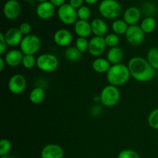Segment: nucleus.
I'll use <instances>...</instances> for the list:
<instances>
[{"label": "nucleus", "instance_id": "5701e85b", "mask_svg": "<svg viewBox=\"0 0 158 158\" xmlns=\"http://www.w3.org/2000/svg\"><path fill=\"white\" fill-rule=\"evenodd\" d=\"M140 26L145 34L152 33L156 29L157 22L154 17L148 16L142 20Z\"/></svg>", "mask_w": 158, "mask_h": 158}, {"label": "nucleus", "instance_id": "72a5a7b5", "mask_svg": "<svg viewBox=\"0 0 158 158\" xmlns=\"http://www.w3.org/2000/svg\"><path fill=\"white\" fill-rule=\"evenodd\" d=\"M19 29L20 32L23 34V36H26V35H30V32L32 31V26H31V25L29 23L25 22V23L20 24Z\"/></svg>", "mask_w": 158, "mask_h": 158}, {"label": "nucleus", "instance_id": "7ed1b4c3", "mask_svg": "<svg viewBox=\"0 0 158 158\" xmlns=\"http://www.w3.org/2000/svg\"><path fill=\"white\" fill-rule=\"evenodd\" d=\"M99 12L107 19H117L122 12V6L117 0H102L99 5Z\"/></svg>", "mask_w": 158, "mask_h": 158}, {"label": "nucleus", "instance_id": "b1692460", "mask_svg": "<svg viewBox=\"0 0 158 158\" xmlns=\"http://www.w3.org/2000/svg\"><path fill=\"white\" fill-rule=\"evenodd\" d=\"M64 56L68 61L75 63L81 59L82 53L76 46H68L64 51Z\"/></svg>", "mask_w": 158, "mask_h": 158}, {"label": "nucleus", "instance_id": "f257e3e1", "mask_svg": "<svg viewBox=\"0 0 158 158\" xmlns=\"http://www.w3.org/2000/svg\"><path fill=\"white\" fill-rule=\"evenodd\" d=\"M131 76L138 82L146 83L151 81L155 76V69L150 65L147 59L134 56L127 64Z\"/></svg>", "mask_w": 158, "mask_h": 158}, {"label": "nucleus", "instance_id": "412c9836", "mask_svg": "<svg viewBox=\"0 0 158 158\" xmlns=\"http://www.w3.org/2000/svg\"><path fill=\"white\" fill-rule=\"evenodd\" d=\"M111 66L112 65L110 63V62L103 57H98L95 59L92 63L93 69L98 73H106Z\"/></svg>", "mask_w": 158, "mask_h": 158}, {"label": "nucleus", "instance_id": "e433bc0d", "mask_svg": "<svg viewBox=\"0 0 158 158\" xmlns=\"http://www.w3.org/2000/svg\"><path fill=\"white\" fill-rule=\"evenodd\" d=\"M51 3L55 7H61L64 4H66V0H49Z\"/></svg>", "mask_w": 158, "mask_h": 158}, {"label": "nucleus", "instance_id": "6ab92c4d", "mask_svg": "<svg viewBox=\"0 0 158 158\" xmlns=\"http://www.w3.org/2000/svg\"><path fill=\"white\" fill-rule=\"evenodd\" d=\"M74 31L78 37L87 38L92 34L91 24L86 20H77L74 24Z\"/></svg>", "mask_w": 158, "mask_h": 158}, {"label": "nucleus", "instance_id": "ddd939ff", "mask_svg": "<svg viewBox=\"0 0 158 158\" xmlns=\"http://www.w3.org/2000/svg\"><path fill=\"white\" fill-rule=\"evenodd\" d=\"M56 12V7L49 1L40 2L37 6L35 12L37 16L43 20H47L52 18Z\"/></svg>", "mask_w": 158, "mask_h": 158}, {"label": "nucleus", "instance_id": "79ce46f5", "mask_svg": "<svg viewBox=\"0 0 158 158\" xmlns=\"http://www.w3.org/2000/svg\"><path fill=\"white\" fill-rule=\"evenodd\" d=\"M23 1H29V0H23Z\"/></svg>", "mask_w": 158, "mask_h": 158}, {"label": "nucleus", "instance_id": "f03ea898", "mask_svg": "<svg viewBox=\"0 0 158 158\" xmlns=\"http://www.w3.org/2000/svg\"><path fill=\"white\" fill-rule=\"evenodd\" d=\"M129 68L123 63L112 65L106 73V80L112 86H123L127 83L131 77Z\"/></svg>", "mask_w": 158, "mask_h": 158}, {"label": "nucleus", "instance_id": "1a4fd4ad", "mask_svg": "<svg viewBox=\"0 0 158 158\" xmlns=\"http://www.w3.org/2000/svg\"><path fill=\"white\" fill-rule=\"evenodd\" d=\"M26 85L27 82L26 77L22 74L17 73L14 74L9 78L8 88L12 94L18 95L24 92L26 88Z\"/></svg>", "mask_w": 158, "mask_h": 158}, {"label": "nucleus", "instance_id": "9b49d317", "mask_svg": "<svg viewBox=\"0 0 158 158\" xmlns=\"http://www.w3.org/2000/svg\"><path fill=\"white\" fill-rule=\"evenodd\" d=\"M22 7L17 0H8L3 6V14L9 20L16 19L21 13Z\"/></svg>", "mask_w": 158, "mask_h": 158}, {"label": "nucleus", "instance_id": "a19ab883", "mask_svg": "<svg viewBox=\"0 0 158 158\" xmlns=\"http://www.w3.org/2000/svg\"><path fill=\"white\" fill-rule=\"evenodd\" d=\"M0 158H9V157H8L7 156H1Z\"/></svg>", "mask_w": 158, "mask_h": 158}, {"label": "nucleus", "instance_id": "a211bd4d", "mask_svg": "<svg viewBox=\"0 0 158 158\" xmlns=\"http://www.w3.org/2000/svg\"><path fill=\"white\" fill-rule=\"evenodd\" d=\"M92 33L95 36L104 37L107 35L108 26L106 22L102 19H94L90 23Z\"/></svg>", "mask_w": 158, "mask_h": 158}, {"label": "nucleus", "instance_id": "dca6fc26", "mask_svg": "<svg viewBox=\"0 0 158 158\" xmlns=\"http://www.w3.org/2000/svg\"><path fill=\"white\" fill-rule=\"evenodd\" d=\"M24 54L19 49H12L6 53L4 56L6 65L11 67H16L22 64Z\"/></svg>", "mask_w": 158, "mask_h": 158}, {"label": "nucleus", "instance_id": "20e7f679", "mask_svg": "<svg viewBox=\"0 0 158 158\" xmlns=\"http://www.w3.org/2000/svg\"><path fill=\"white\" fill-rule=\"evenodd\" d=\"M120 100V93L118 87L109 84L104 86L100 92V100L103 106L112 107L116 106Z\"/></svg>", "mask_w": 158, "mask_h": 158}, {"label": "nucleus", "instance_id": "9d476101", "mask_svg": "<svg viewBox=\"0 0 158 158\" xmlns=\"http://www.w3.org/2000/svg\"><path fill=\"white\" fill-rule=\"evenodd\" d=\"M106 48V45L104 37L94 36L89 41L88 52L91 56L98 58L104 53Z\"/></svg>", "mask_w": 158, "mask_h": 158}, {"label": "nucleus", "instance_id": "f704fd0d", "mask_svg": "<svg viewBox=\"0 0 158 158\" xmlns=\"http://www.w3.org/2000/svg\"><path fill=\"white\" fill-rule=\"evenodd\" d=\"M7 43L5 38L4 33H0V54L3 55L7 49Z\"/></svg>", "mask_w": 158, "mask_h": 158}, {"label": "nucleus", "instance_id": "0eeeda50", "mask_svg": "<svg viewBox=\"0 0 158 158\" xmlns=\"http://www.w3.org/2000/svg\"><path fill=\"white\" fill-rule=\"evenodd\" d=\"M58 18L63 24L71 26L74 25L77 21V10L71 6L69 3H66L61 7H60L57 11Z\"/></svg>", "mask_w": 158, "mask_h": 158}, {"label": "nucleus", "instance_id": "bb28decb", "mask_svg": "<svg viewBox=\"0 0 158 158\" xmlns=\"http://www.w3.org/2000/svg\"><path fill=\"white\" fill-rule=\"evenodd\" d=\"M105 43H106V46L110 48L116 47L118 46L119 43H120V36L115 33H109L104 36Z\"/></svg>", "mask_w": 158, "mask_h": 158}, {"label": "nucleus", "instance_id": "cd10ccee", "mask_svg": "<svg viewBox=\"0 0 158 158\" xmlns=\"http://www.w3.org/2000/svg\"><path fill=\"white\" fill-rule=\"evenodd\" d=\"M148 121V124L152 129L158 131V107L154 109L150 113Z\"/></svg>", "mask_w": 158, "mask_h": 158}, {"label": "nucleus", "instance_id": "a878e982", "mask_svg": "<svg viewBox=\"0 0 158 158\" xmlns=\"http://www.w3.org/2000/svg\"><path fill=\"white\" fill-rule=\"evenodd\" d=\"M147 60L155 70H158V48L153 47L147 54Z\"/></svg>", "mask_w": 158, "mask_h": 158}, {"label": "nucleus", "instance_id": "423d86ee", "mask_svg": "<svg viewBox=\"0 0 158 158\" xmlns=\"http://www.w3.org/2000/svg\"><path fill=\"white\" fill-rule=\"evenodd\" d=\"M36 66L43 72H53L58 68L59 60L53 54L43 53L36 59Z\"/></svg>", "mask_w": 158, "mask_h": 158}, {"label": "nucleus", "instance_id": "4c0bfd02", "mask_svg": "<svg viewBox=\"0 0 158 158\" xmlns=\"http://www.w3.org/2000/svg\"><path fill=\"white\" fill-rule=\"evenodd\" d=\"M6 62H5V60L4 58H2V57H1L0 58V72H2L3 69H4L5 68V65H6Z\"/></svg>", "mask_w": 158, "mask_h": 158}, {"label": "nucleus", "instance_id": "c85d7f7f", "mask_svg": "<svg viewBox=\"0 0 158 158\" xmlns=\"http://www.w3.org/2000/svg\"><path fill=\"white\" fill-rule=\"evenodd\" d=\"M22 65L27 69H32L36 65V59L33 55H24Z\"/></svg>", "mask_w": 158, "mask_h": 158}, {"label": "nucleus", "instance_id": "f8f14e48", "mask_svg": "<svg viewBox=\"0 0 158 158\" xmlns=\"http://www.w3.org/2000/svg\"><path fill=\"white\" fill-rule=\"evenodd\" d=\"M53 41L60 47H68L73 41V35L66 29H60L53 35Z\"/></svg>", "mask_w": 158, "mask_h": 158}, {"label": "nucleus", "instance_id": "39448f33", "mask_svg": "<svg viewBox=\"0 0 158 158\" xmlns=\"http://www.w3.org/2000/svg\"><path fill=\"white\" fill-rule=\"evenodd\" d=\"M41 46L42 42L40 37L34 34H30L23 37L19 47L24 55L34 56L39 52Z\"/></svg>", "mask_w": 158, "mask_h": 158}, {"label": "nucleus", "instance_id": "58836bf2", "mask_svg": "<svg viewBox=\"0 0 158 158\" xmlns=\"http://www.w3.org/2000/svg\"><path fill=\"white\" fill-rule=\"evenodd\" d=\"M98 1H99V0H84L85 2H86V4H88V5L96 4V3H97Z\"/></svg>", "mask_w": 158, "mask_h": 158}, {"label": "nucleus", "instance_id": "c756f323", "mask_svg": "<svg viewBox=\"0 0 158 158\" xmlns=\"http://www.w3.org/2000/svg\"><path fill=\"white\" fill-rule=\"evenodd\" d=\"M75 46L81 53L86 52L88 50V47H89V41L87 40V38L78 37L76 40Z\"/></svg>", "mask_w": 158, "mask_h": 158}, {"label": "nucleus", "instance_id": "2eb2a0df", "mask_svg": "<svg viewBox=\"0 0 158 158\" xmlns=\"http://www.w3.org/2000/svg\"><path fill=\"white\" fill-rule=\"evenodd\" d=\"M4 35L8 46H12V47L19 46L24 37L20 32L19 29L16 27L9 28L6 31V33H4Z\"/></svg>", "mask_w": 158, "mask_h": 158}, {"label": "nucleus", "instance_id": "f3484780", "mask_svg": "<svg viewBox=\"0 0 158 158\" xmlns=\"http://www.w3.org/2000/svg\"><path fill=\"white\" fill-rule=\"evenodd\" d=\"M141 17V12L135 6L127 8L123 13V20L127 23L128 26H134L139 23Z\"/></svg>", "mask_w": 158, "mask_h": 158}, {"label": "nucleus", "instance_id": "473e14b6", "mask_svg": "<svg viewBox=\"0 0 158 158\" xmlns=\"http://www.w3.org/2000/svg\"><path fill=\"white\" fill-rule=\"evenodd\" d=\"M117 158H140L136 151L131 149H125L119 153Z\"/></svg>", "mask_w": 158, "mask_h": 158}, {"label": "nucleus", "instance_id": "aec40b11", "mask_svg": "<svg viewBox=\"0 0 158 158\" xmlns=\"http://www.w3.org/2000/svg\"><path fill=\"white\" fill-rule=\"evenodd\" d=\"M123 59V51L119 46L110 48L106 53V60L111 65H116L121 63Z\"/></svg>", "mask_w": 158, "mask_h": 158}, {"label": "nucleus", "instance_id": "c9c22d12", "mask_svg": "<svg viewBox=\"0 0 158 158\" xmlns=\"http://www.w3.org/2000/svg\"><path fill=\"white\" fill-rule=\"evenodd\" d=\"M83 2H84V0H69V4L71 6H73L74 9H78L81 6H83Z\"/></svg>", "mask_w": 158, "mask_h": 158}, {"label": "nucleus", "instance_id": "7c9ffc66", "mask_svg": "<svg viewBox=\"0 0 158 158\" xmlns=\"http://www.w3.org/2000/svg\"><path fill=\"white\" fill-rule=\"evenodd\" d=\"M77 16L80 20H86L87 21L91 16V10L88 6H83L77 9Z\"/></svg>", "mask_w": 158, "mask_h": 158}, {"label": "nucleus", "instance_id": "6e6552de", "mask_svg": "<svg viewBox=\"0 0 158 158\" xmlns=\"http://www.w3.org/2000/svg\"><path fill=\"white\" fill-rule=\"evenodd\" d=\"M126 40L129 44L132 46H140L143 43L145 39V33L140 26L134 25L129 26L126 34Z\"/></svg>", "mask_w": 158, "mask_h": 158}, {"label": "nucleus", "instance_id": "393cba45", "mask_svg": "<svg viewBox=\"0 0 158 158\" xmlns=\"http://www.w3.org/2000/svg\"><path fill=\"white\" fill-rule=\"evenodd\" d=\"M129 26L123 19H115L112 23V30L114 33L118 35H125Z\"/></svg>", "mask_w": 158, "mask_h": 158}, {"label": "nucleus", "instance_id": "4be33fe9", "mask_svg": "<svg viewBox=\"0 0 158 158\" xmlns=\"http://www.w3.org/2000/svg\"><path fill=\"white\" fill-rule=\"evenodd\" d=\"M45 90L41 86H36L29 94V100L33 104H40L45 99Z\"/></svg>", "mask_w": 158, "mask_h": 158}, {"label": "nucleus", "instance_id": "ea45409f", "mask_svg": "<svg viewBox=\"0 0 158 158\" xmlns=\"http://www.w3.org/2000/svg\"><path fill=\"white\" fill-rule=\"evenodd\" d=\"M38 2H47V1H49V0H37Z\"/></svg>", "mask_w": 158, "mask_h": 158}, {"label": "nucleus", "instance_id": "2f4dec72", "mask_svg": "<svg viewBox=\"0 0 158 158\" xmlns=\"http://www.w3.org/2000/svg\"><path fill=\"white\" fill-rule=\"evenodd\" d=\"M12 149V143L8 139L0 140V156H7Z\"/></svg>", "mask_w": 158, "mask_h": 158}, {"label": "nucleus", "instance_id": "4468645a", "mask_svg": "<svg viewBox=\"0 0 158 158\" xmlns=\"http://www.w3.org/2000/svg\"><path fill=\"white\" fill-rule=\"evenodd\" d=\"M64 151L58 144L49 143L42 149L41 158H63Z\"/></svg>", "mask_w": 158, "mask_h": 158}]
</instances>
